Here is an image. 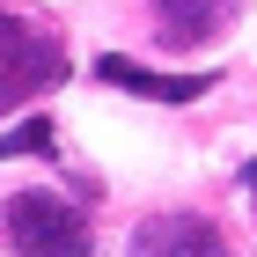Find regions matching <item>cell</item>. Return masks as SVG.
<instances>
[{
  "mask_svg": "<svg viewBox=\"0 0 257 257\" xmlns=\"http://www.w3.org/2000/svg\"><path fill=\"white\" fill-rule=\"evenodd\" d=\"M0 242L15 257H88L96 228L59 191H15V198H0Z\"/></svg>",
  "mask_w": 257,
  "mask_h": 257,
  "instance_id": "1",
  "label": "cell"
},
{
  "mask_svg": "<svg viewBox=\"0 0 257 257\" xmlns=\"http://www.w3.org/2000/svg\"><path fill=\"white\" fill-rule=\"evenodd\" d=\"M52 81H66V44L30 15L0 8V110H22L30 96H44Z\"/></svg>",
  "mask_w": 257,
  "mask_h": 257,
  "instance_id": "2",
  "label": "cell"
},
{
  "mask_svg": "<svg viewBox=\"0 0 257 257\" xmlns=\"http://www.w3.org/2000/svg\"><path fill=\"white\" fill-rule=\"evenodd\" d=\"M133 257H235V250L220 242L213 220H198V213H155L133 235Z\"/></svg>",
  "mask_w": 257,
  "mask_h": 257,
  "instance_id": "3",
  "label": "cell"
},
{
  "mask_svg": "<svg viewBox=\"0 0 257 257\" xmlns=\"http://www.w3.org/2000/svg\"><path fill=\"white\" fill-rule=\"evenodd\" d=\"M147 8H155V37L169 44V52H184V44L220 37V30L235 22L242 0H147Z\"/></svg>",
  "mask_w": 257,
  "mask_h": 257,
  "instance_id": "4",
  "label": "cell"
},
{
  "mask_svg": "<svg viewBox=\"0 0 257 257\" xmlns=\"http://www.w3.org/2000/svg\"><path fill=\"white\" fill-rule=\"evenodd\" d=\"M96 81L133 88V96H147V103H198L213 88V74H155V66H133V59H96Z\"/></svg>",
  "mask_w": 257,
  "mask_h": 257,
  "instance_id": "5",
  "label": "cell"
},
{
  "mask_svg": "<svg viewBox=\"0 0 257 257\" xmlns=\"http://www.w3.org/2000/svg\"><path fill=\"white\" fill-rule=\"evenodd\" d=\"M44 147H52V118H22L15 133L0 140V155H44Z\"/></svg>",
  "mask_w": 257,
  "mask_h": 257,
  "instance_id": "6",
  "label": "cell"
},
{
  "mask_svg": "<svg viewBox=\"0 0 257 257\" xmlns=\"http://www.w3.org/2000/svg\"><path fill=\"white\" fill-rule=\"evenodd\" d=\"M242 184H250V191H257V162H242Z\"/></svg>",
  "mask_w": 257,
  "mask_h": 257,
  "instance_id": "7",
  "label": "cell"
}]
</instances>
